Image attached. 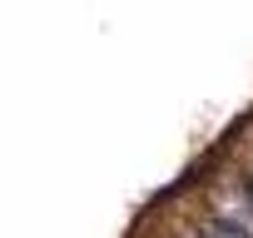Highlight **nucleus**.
<instances>
[{
	"mask_svg": "<svg viewBox=\"0 0 253 238\" xmlns=\"http://www.w3.org/2000/svg\"><path fill=\"white\" fill-rule=\"evenodd\" d=\"M204 238H248V233H243V228H228V223H213Z\"/></svg>",
	"mask_w": 253,
	"mask_h": 238,
	"instance_id": "f257e3e1",
	"label": "nucleus"
}]
</instances>
